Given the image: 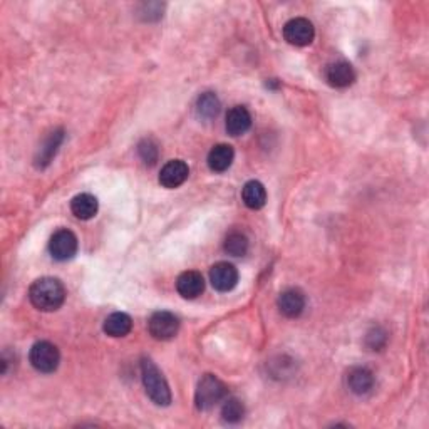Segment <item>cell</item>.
I'll return each mask as SVG.
<instances>
[{
	"label": "cell",
	"instance_id": "cell-1",
	"mask_svg": "<svg viewBox=\"0 0 429 429\" xmlns=\"http://www.w3.org/2000/svg\"><path fill=\"white\" fill-rule=\"evenodd\" d=\"M29 299H31V304L39 311L54 312L64 304L66 289L61 280L54 277H42L31 285Z\"/></svg>",
	"mask_w": 429,
	"mask_h": 429
},
{
	"label": "cell",
	"instance_id": "cell-2",
	"mask_svg": "<svg viewBox=\"0 0 429 429\" xmlns=\"http://www.w3.org/2000/svg\"><path fill=\"white\" fill-rule=\"evenodd\" d=\"M141 379L145 386L146 394L150 399L158 406H170L171 403V391L166 379L161 374V371L155 366V362L150 359L141 361Z\"/></svg>",
	"mask_w": 429,
	"mask_h": 429
},
{
	"label": "cell",
	"instance_id": "cell-3",
	"mask_svg": "<svg viewBox=\"0 0 429 429\" xmlns=\"http://www.w3.org/2000/svg\"><path fill=\"white\" fill-rule=\"evenodd\" d=\"M227 386L217 376L205 374L198 383L195 403H197L200 411H208V409L217 406L218 403H222L227 398Z\"/></svg>",
	"mask_w": 429,
	"mask_h": 429
},
{
	"label": "cell",
	"instance_id": "cell-4",
	"mask_svg": "<svg viewBox=\"0 0 429 429\" xmlns=\"http://www.w3.org/2000/svg\"><path fill=\"white\" fill-rule=\"evenodd\" d=\"M29 361H31V364L36 371L49 374L54 373L57 366H59L61 354L54 344H51L47 341H41L32 346L31 352H29Z\"/></svg>",
	"mask_w": 429,
	"mask_h": 429
},
{
	"label": "cell",
	"instance_id": "cell-5",
	"mask_svg": "<svg viewBox=\"0 0 429 429\" xmlns=\"http://www.w3.org/2000/svg\"><path fill=\"white\" fill-rule=\"evenodd\" d=\"M49 252L57 262H68L78 254V237L68 228H61L51 237Z\"/></svg>",
	"mask_w": 429,
	"mask_h": 429
},
{
	"label": "cell",
	"instance_id": "cell-6",
	"mask_svg": "<svg viewBox=\"0 0 429 429\" xmlns=\"http://www.w3.org/2000/svg\"><path fill=\"white\" fill-rule=\"evenodd\" d=\"M150 334L156 341H170L180 331V321L175 314L168 311L155 312L148 322Z\"/></svg>",
	"mask_w": 429,
	"mask_h": 429
},
{
	"label": "cell",
	"instance_id": "cell-7",
	"mask_svg": "<svg viewBox=\"0 0 429 429\" xmlns=\"http://www.w3.org/2000/svg\"><path fill=\"white\" fill-rule=\"evenodd\" d=\"M314 36H316V31H314L312 22L304 17L290 19V21L284 26L285 41L292 46H299V47L309 46L314 41Z\"/></svg>",
	"mask_w": 429,
	"mask_h": 429
},
{
	"label": "cell",
	"instance_id": "cell-8",
	"mask_svg": "<svg viewBox=\"0 0 429 429\" xmlns=\"http://www.w3.org/2000/svg\"><path fill=\"white\" fill-rule=\"evenodd\" d=\"M210 282L218 292H230L238 284V270L228 262H218L210 270Z\"/></svg>",
	"mask_w": 429,
	"mask_h": 429
},
{
	"label": "cell",
	"instance_id": "cell-9",
	"mask_svg": "<svg viewBox=\"0 0 429 429\" xmlns=\"http://www.w3.org/2000/svg\"><path fill=\"white\" fill-rule=\"evenodd\" d=\"M190 168L185 161L181 160H171L161 168L160 173V183L165 188H178L185 181L188 180Z\"/></svg>",
	"mask_w": 429,
	"mask_h": 429
},
{
	"label": "cell",
	"instance_id": "cell-10",
	"mask_svg": "<svg viewBox=\"0 0 429 429\" xmlns=\"http://www.w3.org/2000/svg\"><path fill=\"white\" fill-rule=\"evenodd\" d=\"M176 290L183 299H197L205 290V280L200 272H183L176 280Z\"/></svg>",
	"mask_w": 429,
	"mask_h": 429
},
{
	"label": "cell",
	"instance_id": "cell-11",
	"mask_svg": "<svg viewBox=\"0 0 429 429\" xmlns=\"http://www.w3.org/2000/svg\"><path fill=\"white\" fill-rule=\"evenodd\" d=\"M279 311L285 317L295 319L304 312L305 309V295L299 289H287L280 294L279 297Z\"/></svg>",
	"mask_w": 429,
	"mask_h": 429
},
{
	"label": "cell",
	"instance_id": "cell-12",
	"mask_svg": "<svg viewBox=\"0 0 429 429\" xmlns=\"http://www.w3.org/2000/svg\"><path fill=\"white\" fill-rule=\"evenodd\" d=\"M250 126H252V114L245 106H235L228 111L227 123H225L228 135L242 136L250 130Z\"/></svg>",
	"mask_w": 429,
	"mask_h": 429
},
{
	"label": "cell",
	"instance_id": "cell-13",
	"mask_svg": "<svg viewBox=\"0 0 429 429\" xmlns=\"http://www.w3.org/2000/svg\"><path fill=\"white\" fill-rule=\"evenodd\" d=\"M326 78L334 88H347L356 81V71L346 61H337L329 66Z\"/></svg>",
	"mask_w": 429,
	"mask_h": 429
},
{
	"label": "cell",
	"instance_id": "cell-14",
	"mask_svg": "<svg viewBox=\"0 0 429 429\" xmlns=\"http://www.w3.org/2000/svg\"><path fill=\"white\" fill-rule=\"evenodd\" d=\"M63 141H64L63 130H56L54 133H51V135L46 138L44 143H42L39 148V153H37V156H36L37 168H46V166L51 163L52 158L56 156L57 150H59V146L63 145Z\"/></svg>",
	"mask_w": 429,
	"mask_h": 429
},
{
	"label": "cell",
	"instance_id": "cell-15",
	"mask_svg": "<svg viewBox=\"0 0 429 429\" xmlns=\"http://www.w3.org/2000/svg\"><path fill=\"white\" fill-rule=\"evenodd\" d=\"M347 386L354 394H367L374 388V374L367 367H354L347 376Z\"/></svg>",
	"mask_w": 429,
	"mask_h": 429
},
{
	"label": "cell",
	"instance_id": "cell-16",
	"mask_svg": "<svg viewBox=\"0 0 429 429\" xmlns=\"http://www.w3.org/2000/svg\"><path fill=\"white\" fill-rule=\"evenodd\" d=\"M235 158V151L230 145H217L208 153V166L214 173H223L230 168Z\"/></svg>",
	"mask_w": 429,
	"mask_h": 429
},
{
	"label": "cell",
	"instance_id": "cell-17",
	"mask_svg": "<svg viewBox=\"0 0 429 429\" xmlns=\"http://www.w3.org/2000/svg\"><path fill=\"white\" fill-rule=\"evenodd\" d=\"M242 198H243V203H245L250 210H260L265 207L267 190L260 181L252 180L249 183H245V187H243Z\"/></svg>",
	"mask_w": 429,
	"mask_h": 429
},
{
	"label": "cell",
	"instance_id": "cell-18",
	"mask_svg": "<svg viewBox=\"0 0 429 429\" xmlns=\"http://www.w3.org/2000/svg\"><path fill=\"white\" fill-rule=\"evenodd\" d=\"M71 210H73L74 217L79 218V220H91L98 213V200L89 193H81L73 198Z\"/></svg>",
	"mask_w": 429,
	"mask_h": 429
},
{
	"label": "cell",
	"instance_id": "cell-19",
	"mask_svg": "<svg viewBox=\"0 0 429 429\" xmlns=\"http://www.w3.org/2000/svg\"><path fill=\"white\" fill-rule=\"evenodd\" d=\"M103 329L111 337H125L131 332L133 321L125 312H114L104 321Z\"/></svg>",
	"mask_w": 429,
	"mask_h": 429
},
{
	"label": "cell",
	"instance_id": "cell-20",
	"mask_svg": "<svg viewBox=\"0 0 429 429\" xmlns=\"http://www.w3.org/2000/svg\"><path fill=\"white\" fill-rule=\"evenodd\" d=\"M222 104L220 99L214 93H203L202 96L198 98L197 101V113L200 118L203 119H213L218 116V113H220Z\"/></svg>",
	"mask_w": 429,
	"mask_h": 429
},
{
	"label": "cell",
	"instance_id": "cell-21",
	"mask_svg": "<svg viewBox=\"0 0 429 429\" xmlns=\"http://www.w3.org/2000/svg\"><path fill=\"white\" fill-rule=\"evenodd\" d=\"M223 249H225L227 254L232 257L247 255V252H249V238L240 232H232L230 235L227 237Z\"/></svg>",
	"mask_w": 429,
	"mask_h": 429
},
{
	"label": "cell",
	"instance_id": "cell-22",
	"mask_svg": "<svg viewBox=\"0 0 429 429\" xmlns=\"http://www.w3.org/2000/svg\"><path fill=\"white\" fill-rule=\"evenodd\" d=\"M222 416H223V421L228 424L240 423L243 416H245V408H243L240 399L237 398L225 399V403H223L222 406Z\"/></svg>",
	"mask_w": 429,
	"mask_h": 429
},
{
	"label": "cell",
	"instance_id": "cell-23",
	"mask_svg": "<svg viewBox=\"0 0 429 429\" xmlns=\"http://www.w3.org/2000/svg\"><path fill=\"white\" fill-rule=\"evenodd\" d=\"M138 155H140V158L143 160V163L148 166H153L158 161V145H156L155 140H151V138H146V140H143L140 143V146H138Z\"/></svg>",
	"mask_w": 429,
	"mask_h": 429
},
{
	"label": "cell",
	"instance_id": "cell-24",
	"mask_svg": "<svg viewBox=\"0 0 429 429\" xmlns=\"http://www.w3.org/2000/svg\"><path fill=\"white\" fill-rule=\"evenodd\" d=\"M388 342V334L383 327H373L366 336V344L373 351H381Z\"/></svg>",
	"mask_w": 429,
	"mask_h": 429
}]
</instances>
